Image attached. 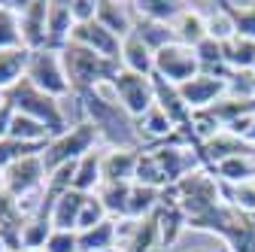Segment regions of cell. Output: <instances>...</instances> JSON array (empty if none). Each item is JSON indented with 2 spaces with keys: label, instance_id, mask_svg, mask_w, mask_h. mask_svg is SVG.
Instances as JSON below:
<instances>
[{
  "label": "cell",
  "instance_id": "cell-1",
  "mask_svg": "<svg viewBox=\"0 0 255 252\" xmlns=\"http://www.w3.org/2000/svg\"><path fill=\"white\" fill-rule=\"evenodd\" d=\"M61 61H64V70H67V79H70L73 94L101 88V85L113 82L116 73L122 70L116 61L101 58L98 52L82 49V46H76V43H67V46L61 49Z\"/></svg>",
  "mask_w": 255,
  "mask_h": 252
},
{
  "label": "cell",
  "instance_id": "cell-28",
  "mask_svg": "<svg viewBox=\"0 0 255 252\" xmlns=\"http://www.w3.org/2000/svg\"><path fill=\"white\" fill-rule=\"evenodd\" d=\"M216 179L219 182H246V179H255V158H249V155H237V158H225V161H219L213 167Z\"/></svg>",
  "mask_w": 255,
  "mask_h": 252
},
{
  "label": "cell",
  "instance_id": "cell-4",
  "mask_svg": "<svg viewBox=\"0 0 255 252\" xmlns=\"http://www.w3.org/2000/svg\"><path fill=\"white\" fill-rule=\"evenodd\" d=\"M24 79H27L30 85H37L40 91L58 98V101L73 98V88H70L67 70H64L61 52H55V49H37V52H30Z\"/></svg>",
  "mask_w": 255,
  "mask_h": 252
},
{
  "label": "cell",
  "instance_id": "cell-26",
  "mask_svg": "<svg viewBox=\"0 0 255 252\" xmlns=\"http://www.w3.org/2000/svg\"><path fill=\"white\" fill-rule=\"evenodd\" d=\"M131 6H134V15L149 18V21H161V24H173L176 15L185 9V3H179V0H137Z\"/></svg>",
  "mask_w": 255,
  "mask_h": 252
},
{
  "label": "cell",
  "instance_id": "cell-11",
  "mask_svg": "<svg viewBox=\"0 0 255 252\" xmlns=\"http://www.w3.org/2000/svg\"><path fill=\"white\" fill-rule=\"evenodd\" d=\"M155 219H158V234H161V249H170L179 243L182 231L188 228V216L182 213V207L173 201V195L164 188V198H161V207L155 210Z\"/></svg>",
  "mask_w": 255,
  "mask_h": 252
},
{
  "label": "cell",
  "instance_id": "cell-27",
  "mask_svg": "<svg viewBox=\"0 0 255 252\" xmlns=\"http://www.w3.org/2000/svg\"><path fill=\"white\" fill-rule=\"evenodd\" d=\"M222 188V201H225L228 207L246 213V216H255V179H246V182H219Z\"/></svg>",
  "mask_w": 255,
  "mask_h": 252
},
{
  "label": "cell",
  "instance_id": "cell-36",
  "mask_svg": "<svg viewBox=\"0 0 255 252\" xmlns=\"http://www.w3.org/2000/svg\"><path fill=\"white\" fill-rule=\"evenodd\" d=\"M188 252H228L225 243H216V246H198V249H188Z\"/></svg>",
  "mask_w": 255,
  "mask_h": 252
},
{
  "label": "cell",
  "instance_id": "cell-37",
  "mask_svg": "<svg viewBox=\"0 0 255 252\" xmlns=\"http://www.w3.org/2000/svg\"><path fill=\"white\" fill-rule=\"evenodd\" d=\"M246 140H249V143L255 146V119H252V128H249V134H246Z\"/></svg>",
  "mask_w": 255,
  "mask_h": 252
},
{
  "label": "cell",
  "instance_id": "cell-13",
  "mask_svg": "<svg viewBox=\"0 0 255 252\" xmlns=\"http://www.w3.org/2000/svg\"><path fill=\"white\" fill-rule=\"evenodd\" d=\"M140 152L143 149H104V158H101L104 185L107 182H134Z\"/></svg>",
  "mask_w": 255,
  "mask_h": 252
},
{
  "label": "cell",
  "instance_id": "cell-34",
  "mask_svg": "<svg viewBox=\"0 0 255 252\" xmlns=\"http://www.w3.org/2000/svg\"><path fill=\"white\" fill-rule=\"evenodd\" d=\"M70 12L76 24H88L98 18V0H70Z\"/></svg>",
  "mask_w": 255,
  "mask_h": 252
},
{
  "label": "cell",
  "instance_id": "cell-21",
  "mask_svg": "<svg viewBox=\"0 0 255 252\" xmlns=\"http://www.w3.org/2000/svg\"><path fill=\"white\" fill-rule=\"evenodd\" d=\"M27 58H30V49H6V52H0V94H6L9 88H15L24 79Z\"/></svg>",
  "mask_w": 255,
  "mask_h": 252
},
{
  "label": "cell",
  "instance_id": "cell-40",
  "mask_svg": "<svg viewBox=\"0 0 255 252\" xmlns=\"http://www.w3.org/2000/svg\"><path fill=\"white\" fill-rule=\"evenodd\" d=\"M0 101H3V94H0Z\"/></svg>",
  "mask_w": 255,
  "mask_h": 252
},
{
  "label": "cell",
  "instance_id": "cell-12",
  "mask_svg": "<svg viewBox=\"0 0 255 252\" xmlns=\"http://www.w3.org/2000/svg\"><path fill=\"white\" fill-rule=\"evenodd\" d=\"M73 12H70V3L64 0H49V12H46V49H55L61 52L64 46L70 43V34H73Z\"/></svg>",
  "mask_w": 255,
  "mask_h": 252
},
{
  "label": "cell",
  "instance_id": "cell-30",
  "mask_svg": "<svg viewBox=\"0 0 255 252\" xmlns=\"http://www.w3.org/2000/svg\"><path fill=\"white\" fill-rule=\"evenodd\" d=\"M49 234H52L49 216H43V213L27 216V222L21 228V249H43L46 240H49Z\"/></svg>",
  "mask_w": 255,
  "mask_h": 252
},
{
  "label": "cell",
  "instance_id": "cell-29",
  "mask_svg": "<svg viewBox=\"0 0 255 252\" xmlns=\"http://www.w3.org/2000/svg\"><path fill=\"white\" fill-rule=\"evenodd\" d=\"M198 61H201V73H213V76H231L225 67V52H222V43L207 37L201 46H195Z\"/></svg>",
  "mask_w": 255,
  "mask_h": 252
},
{
  "label": "cell",
  "instance_id": "cell-15",
  "mask_svg": "<svg viewBox=\"0 0 255 252\" xmlns=\"http://www.w3.org/2000/svg\"><path fill=\"white\" fill-rule=\"evenodd\" d=\"M173 27V34H176V43H182V46H201L207 37H210V30H207V18H204V12L195 6V3H185V9L176 15V21L170 24Z\"/></svg>",
  "mask_w": 255,
  "mask_h": 252
},
{
  "label": "cell",
  "instance_id": "cell-17",
  "mask_svg": "<svg viewBox=\"0 0 255 252\" xmlns=\"http://www.w3.org/2000/svg\"><path fill=\"white\" fill-rule=\"evenodd\" d=\"M98 21L119 40H125L134 34V6L119 3V0H98Z\"/></svg>",
  "mask_w": 255,
  "mask_h": 252
},
{
  "label": "cell",
  "instance_id": "cell-31",
  "mask_svg": "<svg viewBox=\"0 0 255 252\" xmlns=\"http://www.w3.org/2000/svg\"><path fill=\"white\" fill-rule=\"evenodd\" d=\"M225 3V12L234 21V30L246 40H255V0L249 3H231V0H222Z\"/></svg>",
  "mask_w": 255,
  "mask_h": 252
},
{
  "label": "cell",
  "instance_id": "cell-39",
  "mask_svg": "<svg viewBox=\"0 0 255 252\" xmlns=\"http://www.w3.org/2000/svg\"><path fill=\"white\" fill-rule=\"evenodd\" d=\"M18 252H43V249H18Z\"/></svg>",
  "mask_w": 255,
  "mask_h": 252
},
{
  "label": "cell",
  "instance_id": "cell-20",
  "mask_svg": "<svg viewBox=\"0 0 255 252\" xmlns=\"http://www.w3.org/2000/svg\"><path fill=\"white\" fill-rule=\"evenodd\" d=\"M222 52H225V67H228V73H252V64H255V40H246V37L234 34L231 40L222 43Z\"/></svg>",
  "mask_w": 255,
  "mask_h": 252
},
{
  "label": "cell",
  "instance_id": "cell-5",
  "mask_svg": "<svg viewBox=\"0 0 255 252\" xmlns=\"http://www.w3.org/2000/svg\"><path fill=\"white\" fill-rule=\"evenodd\" d=\"M201 73L198 52L182 43H170L161 52H155V79H164L170 85H185Z\"/></svg>",
  "mask_w": 255,
  "mask_h": 252
},
{
  "label": "cell",
  "instance_id": "cell-3",
  "mask_svg": "<svg viewBox=\"0 0 255 252\" xmlns=\"http://www.w3.org/2000/svg\"><path fill=\"white\" fill-rule=\"evenodd\" d=\"M94 149H104L101 137H98V131H94V125L82 119V122L70 125L64 134H58V137L49 140V146L43 149V164L52 173V170H58L64 164H73V161L85 158V155L94 152Z\"/></svg>",
  "mask_w": 255,
  "mask_h": 252
},
{
  "label": "cell",
  "instance_id": "cell-32",
  "mask_svg": "<svg viewBox=\"0 0 255 252\" xmlns=\"http://www.w3.org/2000/svg\"><path fill=\"white\" fill-rule=\"evenodd\" d=\"M107 207L98 195H88L85 198V207H82V216H79V231H88V228H98L101 222H107Z\"/></svg>",
  "mask_w": 255,
  "mask_h": 252
},
{
  "label": "cell",
  "instance_id": "cell-10",
  "mask_svg": "<svg viewBox=\"0 0 255 252\" xmlns=\"http://www.w3.org/2000/svg\"><path fill=\"white\" fill-rule=\"evenodd\" d=\"M85 198L76 188H67L61 192L52 207H49V222H52V231H79V216H82V207H85Z\"/></svg>",
  "mask_w": 255,
  "mask_h": 252
},
{
  "label": "cell",
  "instance_id": "cell-2",
  "mask_svg": "<svg viewBox=\"0 0 255 252\" xmlns=\"http://www.w3.org/2000/svg\"><path fill=\"white\" fill-rule=\"evenodd\" d=\"M3 98L15 107V113L43 122L55 137L70 128V119H67V113H64V101H58V98H52V94L40 91L37 85H30L27 79H21L15 88H9Z\"/></svg>",
  "mask_w": 255,
  "mask_h": 252
},
{
  "label": "cell",
  "instance_id": "cell-6",
  "mask_svg": "<svg viewBox=\"0 0 255 252\" xmlns=\"http://www.w3.org/2000/svg\"><path fill=\"white\" fill-rule=\"evenodd\" d=\"M119 104L125 107L128 116L140 119L146 110L155 107V76H143V73H131V70H119L116 79L110 82Z\"/></svg>",
  "mask_w": 255,
  "mask_h": 252
},
{
  "label": "cell",
  "instance_id": "cell-7",
  "mask_svg": "<svg viewBox=\"0 0 255 252\" xmlns=\"http://www.w3.org/2000/svg\"><path fill=\"white\" fill-rule=\"evenodd\" d=\"M182 101L191 113H201L216 107L222 98H228V76H213V73H198L195 79H188L185 85H179Z\"/></svg>",
  "mask_w": 255,
  "mask_h": 252
},
{
  "label": "cell",
  "instance_id": "cell-35",
  "mask_svg": "<svg viewBox=\"0 0 255 252\" xmlns=\"http://www.w3.org/2000/svg\"><path fill=\"white\" fill-rule=\"evenodd\" d=\"M12 119H15V107L3 98L0 101V140L9 137V128H12Z\"/></svg>",
  "mask_w": 255,
  "mask_h": 252
},
{
  "label": "cell",
  "instance_id": "cell-19",
  "mask_svg": "<svg viewBox=\"0 0 255 252\" xmlns=\"http://www.w3.org/2000/svg\"><path fill=\"white\" fill-rule=\"evenodd\" d=\"M101 158H104V149H94L88 152L85 158L76 161V173H73V188L82 195H98L101 185H104V170H101Z\"/></svg>",
  "mask_w": 255,
  "mask_h": 252
},
{
  "label": "cell",
  "instance_id": "cell-38",
  "mask_svg": "<svg viewBox=\"0 0 255 252\" xmlns=\"http://www.w3.org/2000/svg\"><path fill=\"white\" fill-rule=\"evenodd\" d=\"M0 252H9V246L3 243V237H0Z\"/></svg>",
  "mask_w": 255,
  "mask_h": 252
},
{
  "label": "cell",
  "instance_id": "cell-14",
  "mask_svg": "<svg viewBox=\"0 0 255 252\" xmlns=\"http://www.w3.org/2000/svg\"><path fill=\"white\" fill-rule=\"evenodd\" d=\"M137 134H140V140L149 143V146H161V143H170V140H173L176 125L167 119V113H164L161 107L155 104L152 110H146V113L137 119Z\"/></svg>",
  "mask_w": 255,
  "mask_h": 252
},
{
  "label": "cell",
  "instance_id": "cell-9",
  "mask_svg": "<svg viewBox=\"0 0 255 252\" xmlns=\"http://www.w3.org/2000/svg\"><path fill=\"white\" fill-rule=\"evenodd\" d=\"M15 9H18V21H21L24 49H30V52L46 49V12H49V3L46 0H21V3H15Z\"/></svg>",
  "mask_w": 255,
  "mask_h": 252
},
{
  "label": "cell",
  "instance_id": "cell-8",
  "mask_svg": "<svg viewBox=\"0 0 255 252\" xmlns=\"http://www.w3.org/2000/svg\"><path fill=\"white\" fill-rule=\"evenodd\" d=\"M70 43L82 46V49H91L98 52L101 58H110L119 64V55H122V40L113 34V30H107L98 18L88 21V24H76L73 34H70Z\"/></svg>",
  "mask_w": 255,
  "mask_h": 252
},
{
  "label": "cell",
  "instance_id": "cell-33",
  "mask_svg": "<svg viewBox=\"0 0 255 252\" xmlns=\"http://www.w3.org/2000/svg\"><path fill=\"white\" fill-rule=\"evenodd\" d=\"M43 252H79V231H52Z\"/></svg>",
  "mask_w": 255,
  "mask_h": 252
},
{
  "label": "cell",
  "instance_id": "cell-18",
  "mask_svg": "<svg viewBox=\"0 0 255 252\" xmlns=\"http://www.w3.org/2000/svg\"><path fill=\"white\" fill-rule=\"evenodd\" d=\"M155 104L167 113V119L176 125V128H185V125L191 122V110L182 101L179 85H170L164 79H155Z\"/></svg>",
  "mask_w": 255,
  "mask_h": 252
},
{
  "label": "cell",
  "instance_id": "cell-16",
  "mask_svg": "<svg viewBox=\"0 0 255 252\" xmlns=\"http://www.w3.org/2000/svg\"><path fill=\"white\" fill-rule=\"evenodd\" d=\"M119 67L122 70H131V73H143V76H155V52L137 34H131V37L122 40Z\"/></svg>",
  "mask_w": 255,
  "mask_h": 252
},
{
  "label": "cell",
  "instance_id": "cell-24",
  "mask_svg": "<svg viewBox=\"0 0 255 252\" xmlns=\"http://www.w3.org/2000/svg\"><path fill=\"white\" fill-rule=\"evenodd\" d=\"M131 185L134 182H107L101 185L98 198L104 201L107 207V216L116 219V222H122V219H128V204H131Z\"/></svg>",
  "mask_w": 255,
  "mask_h": 252
},
{
  "label": "cell",
  "instance_id": "cell-23",
  "mask_svg": "<svg viewBox=\"0 0 255 252\" xmlns=\"http://www.w3.org/2000/svg\"><path fill=\"white\" fill-rule=\"evenodd\" d=\"M6 49H24V40H21V21L15 3L0 0V52Z\"/></svg>",
  "mask_w": 255,
  "mask_h": 252
},
{
  "label": "cell",
  "instance_id": "cell-22",
  "mask_svg": "<svg viewBox=\"0 0 255 252\" xmlns=\"http://www.w3.org/2000/svg\"><path fill=\"white\" fill-rule=\"evenodd\" d=\"M116 246H119L116 219H107L98 228L79 231V252H113Z\"/></svg>",
  "mask_w": 255,
  "mask_h": 252
},
{
  "label": "cell",
  "instance_id": "cell-25",
  "mask_svg": "<svg viewBox=\"0 0 255 252\" xmlns=\"http://www.w3.org/2000/svg\"><path fill=\"white\" fill-rule=\"evenodd\" d=\"M134 34H137L152 52H161L164 46L176 43V34H173V27H170V24L149 21V18H140V15H134Z\"/></svg>",
  "mask_w": 255,
  "mask_h": 252
}]
</instances>
